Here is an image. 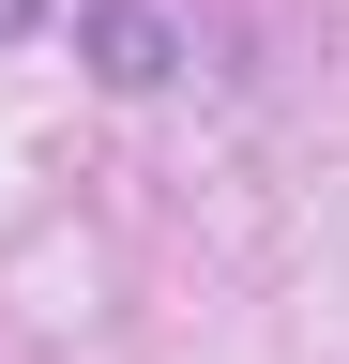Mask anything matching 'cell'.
Segmentation results:
<instances>
[{
	"mask_svg": "<svg viewBox=\"0 0 349 364\" xmlns=\"http://www.w3.org/2000/svg\"><path fill=\"white\" fill-rule=\"evenodd\" d=\"M31 16H46V0H0V46H16V31H31Z\"/></svg>",
	"mask_w": 349,
	"mask_h": 364,
	"instance_id": "obj_2",
	"label": "cell"
},
{
	"mask_svg": "<svg viewBox=\"0 0 349 364\" xmlns=\"http://www.w3.org/2000/svg\"><path fill=\"white\" fill-rule=\"evenodd\" d=\"M76 46H92L107 91H167V76H183V31H167L152 0H76Z\"/></svg>",
	"mask_w": 349,
	"mask_h": 364,
	"instance_id": "obj_1",
	"label": "cell"
}]
</instances>
